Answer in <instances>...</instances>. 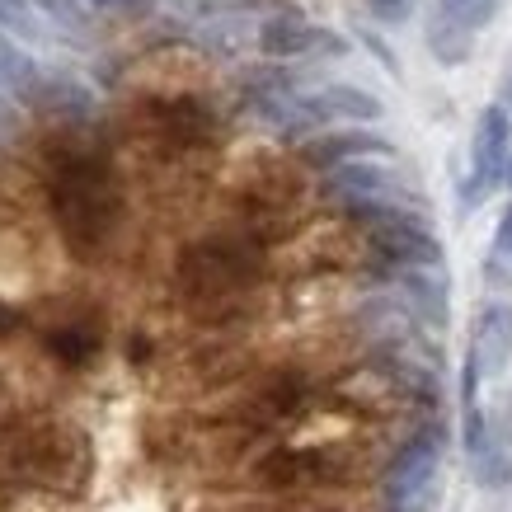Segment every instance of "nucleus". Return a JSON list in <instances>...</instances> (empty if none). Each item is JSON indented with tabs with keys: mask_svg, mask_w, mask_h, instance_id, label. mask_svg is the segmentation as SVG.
Instances as JSON below:
<instances>
[{
	"mask_svg": "<svg viewBox=\"0 0 512 512\" xmlns=\"http://www.w3.org/2000/svg\"><path fill=\"white\" fill-rule=\"evenodd\" d=\"M94 470L85 428L66 419H5L0 423V489L80 498Z\"/></svg>",
	"mask_w": 512,
	"mask_h": 512,
	"instance_id": "f257e3e1",
	"label": "nucleus"
},
{
	"mask_svg": "<svg viewBox=\"0 0 512 512\" xmlns=\"http://www.w3.org/2000/svg\"><path fill=\"white\" fill-rule=\"evenodd\" d=\"M362 470L343 447H273L249 461V480L268 494H311L353 484Z\"/></svg>",
	"mask_w": 512,
	"mask_h": 512,
	"instance_id": "f03ea898",
	"label": "nucleus"
},
{
	"mask_svg": "<svg viewBox=\"0 0 512 512\" xmlns=\"http://www.w3.org/2000/svg\"><path fill=\"white\" fill-rule=\"evenodd\" d=\"M325 174H329L325 193H329V198H339L357 221H367L372 212H381V207H419V212H423L419 193L404 184L390 165H381L376 156L343 160V165H334V170H325Z\"/></svg>",
	"mask_w": 512,
	"mask_h": 512,
	"instance_id": "7ed1b4c3",
	"label": "nucleus"
},
{
	"mask_svg": "<svg viewBox=\"0 0 512 512\" xmlns=\"http://www.w3.org/2000/svg\"><path fill=\"white\" fill-rule=\"evenodd\" d=\"M372 226V245L386 254L390 264H423V268H442L447 264V249L437 240V231L428 226V212L419 207H381L367 217Z\"/></svg>",
	"mask_w": 512,
	"mask_h": 512,
	"instance_id": "20e7f679",
	"label": "nucleus"
},
{
	"mask_svg": "<svg viewBox=\"0 0 512 512\" xmlns=\"http://www.w3.org/2000/svg\"><path fill=\"white\" fill-rule=\"evenodd\" d=\"M437 470H442V428H428L390 466V512H433Z\"/></svg>",
	"mask_w": 512,
	"mask_h": 512,
	"instance_id": "39448f33",
	"label": "nucleus"
},
{
	"mask_svg": "<svg viewBox=\"0 0 512 512\" xmlns=\"http://www.w3.org/2000/svg\"><path fill=\"white\" fill-rule=\"evenodd\" d=\"M512 151V113L503 104H489L480 109V123H475V141H470V179L461 184V207L475 212L484 207V198L503 184V165H508Z\"/></svg>",
	"mask_w": 512,
	"mask_h": 512,
	"instance_id": "423d86ee",
	"label": "nucleus"
},
{
	"mask_svg": "<svg viewBox=\"0 0 512 512\" xmlns=\"http://www.w3.org/2000/svg\"><path fill=\"white\" fill-rule=\"evenodd\" d=\"M259 52L273 62H301V57H348L353 43L301 15H273L259 24Z\"/></svg>",
	"mask_w": 512,
	"mask_h": 512,
	"instance_id": "0eeeda50",
	"label": "nucleus"
},
{
	"mask_svg": "<svg viewBox=\"0 0 512 512\" xmlns=\"http://www.w3.org/2000/svg\"><path fill=\"white\" fill-rule=\"evenodd\" d=\"M296 99H301V109H306V118H311L315 127H325V123L372 127L386 118V104H381L372 90L348 85V80H329L320 90H296Z\"/></svg>",
	"mask_w": 512,
	"mask_h": 512,
	"instance_id": "6e6552de",
	"label": "nucleus"
},
{
	"mask_svg": "<svg viewBox=\"0 0 512 512\" xmlns=\"http://www.w3.org/2000/svg\"><path fill=\"white\" fill-rule=\"evenodd\" d=\"M395 287H400L404 306L419 325L447 329L451 325V282L447 264L442 268H423V264H400L395 268Z\"/></svg>",
	"mask_w": 512,
	"mask_h": 512,
	"instance_id": "1a4fd4ad",
	"label": "nucleus"
},
{
	"mask_svg": "<svg viewBox=\"0 0 512 512\" xmlns=\"http://www.w3.org/2000/svg\"><path fill=\"white\" fill-rule=\"evenodd\" d=\"M362 156H376L386 160L395 156V141L372 132V127H353V132H325V137L306 141V165L315 170H334L343 160H362Z\"/></svg>",
	"mask_w": 512,
	"mask_h": 512,
	"instance_id": "9d476101",
	"label": "nucleus"
},
{
	"mask_svg": "<svg viewBox=\"0 0 512 512\" xmlns=\"http://www.w3.org/2000/svg\"><path fill=\"white\" fill-rule=\"evenodd\" d=\"M24 104L43 113H57V118H90L94 113V94L80 85L76 76H66V71H43L38 66V76L29 80V90H24Z\"/></svg>",
	"mask_w": 512,
	"mask_h": 512,
	"instance_id": "9b49d317",
	"label": "nucleus"
},
{
	"mask_svg": "<svg viewBox=\"0 0 512 512\" xmlns=\"http://www.w3.org/2000/svg\"><path fill=\"white\" fill-rule=\"evenodd\" d=\"M470 353H475V362H480V376L508 372V362H512V306L508 301H489V306L480 311Z\"/></svg>",
	"mask_w": 512,
	"mask_h": 512,
	"instance_id": "f8f14e48",
	"label": "nucleus"
},
{
	"mask_svg": "<svg viewBox=\"0 0 512 512\" xmlns=\"http://www.w3.org/2000/svg\"><path fill=\"white\" fill-rule=\"evenodd\" d=\"M428 52H433L442 66H466L470 52H475V33L461 29V24H451V19L433 15L428 24Z\"/></svg>",
	"mask_w": 512,
	"mask_h": 512,
	"instance_id": "ddd939ff",
	"label": "nucleus"
},
{
	"mask_svg": "<svg viewBox=\"0 0 512 512\" xmlns=\"http://www.w3.org/2000/svg\"><path fill=\"white\" fill-rule=\"evenodd\" d=\"M33 76H38V62L19 43H10V33H0V90L10 99H24Z\"/></svg>",
	"mask_w": 512,
	"mask_h": 512,
	"instance_id": "4468645a",
	"label": "nucleus"
},
{
	"mask_svg": "<svg viewBox=\"0 0 512 512\" xmlns=\"http://www.w3.org/2000/svg\"><path fill=\"white\" fill-rule=\"evenodd\" d=\"M470 480L480 489H508L512 484V456L508 447H484L470 456Z\"/></svg>",
	"mask_w": 512,
	"mask_h": 512,
	"instance_id": "2eb2a0df",
	"label": "nucleus"
},
{
	"mask_svg": "<svg viewBox=\"0 0 512 512\" xmlns=\"http://www.w3.org/2000/svg\"><path fill=\"white\" fill-rule=\"evenodd\" d=\"M437 15L451 19V24H461V29H470V33H480L498 19V0H437Z\"/></svg>",
	"mask_w": 512,
	"mask_h": 512,
	"instance_id": "dca6fc26",
	"label": "nucleus"
},
{
	"mask_svg": "<svg viewBox=\"0 0 512 512\" xmlns=\"http://www.w3.org/2000/svg\"><path fill=\"white\" fill-rule=\"evenodd\" d=\"M0 33L24 38V43H43V19L29 0H0Z\"/></svg>",
	"mask_w": 512,
	"mask_h": 512,
	"instance_id": "f3484780",
	"label": "nucleus"
},
{
	"mask_svg": "<svg viewBox=\"0 0 512 512\" xmlns=\"http://www.w3.org/2000/svg\"><path fill=\"white\" fill-rule=\"evenodd\" d=\"M33 10H43L52 24H62L71 33H85L90 29V5L85 0H29Z\"/></svg>",
	"mask_w": 512,
	"mask_h": 512,
	"instance_id": "a211bd4d",
	"label": "nucleus"
},
{
	"mask_svg": "<svg viewBox=\"0 0 512 512\" xmlns=\"http://www.w3.org/2000/svg\"><path fill=\"white\" fill-rule=\"evenodd\" d=\"M461 442H466L470 456H475V451H484V447H494V437H489V419H484L480 400H470L466 414H461Z\"/></svg>",
	"mask_w": 512,
	"mask_h": 512,
	"instance_id": "6ab92c4d",
	"label": "nucleus"
},
{
	"mask_svg": "<svg viewBox=\"0 0 512 512\" xmlns=\"http://www.w3.org/2000/svg\"><path fill=\"white\" fill-rule=\"evenodd\" d=\"M489 419V437H494V447H512V395H503L494 414H484Z\"/></svg>",
	"mask_w": 512,
	"mask_h": 512,
	"instance_id": "aec40b11",
	"label": "nucleus"
},
{
	"mask_svg": "<svg viewBox=\"0 0 512 512\" xmlns=\"http://www.w3.org/2000/svg\"><path fill=\"white\" fill-rule=\"evenodd\" d=\"M414 5H419V0H367V10H372L381 24H404V19L414 15Z\"/></svg>",
	"mask_w": 512,
	"mask_h": 512,
	"instance_id": "412c9836",
	"label": "nucleus"
},
{
	"mask_svg": "<svg viewBox=\"0 0 512 512\" xmlns=\"http://www.w3.org/2000/svg\"><path fill=\"white\" fill-rule=\"evenodd\" d=\"M357 43L367 47V52H372L376 62L386 66L390 76H400V62H395V52H390V47H386V43H381V38H376V33H372V29H357Z\"/></svg>",
	"mask_w": 512,
	"mask_h": 512,
	"instance_id": "4be33fe9",
	"label": "nucleus"
},
{
	"mask_svg": "<svg viewBox=\"0 0 512 512\" xmlns=\"http://www.w3.org/2000/svg\"><path fill=\"white\" fill-rule=\"evenodd\" d=\"M494 254L512 259V207H503V217H498V231H494Z\"/></svg>",
	"mask_w": 512,
	"mask_h": 512,
	"instance_id": "5701e85b",
	"label": "nucleus"
},
{
	"mask_svg": "<svg viewBox=\"0 0 512 512\" xmlns=\"http://www.w3.org/2000/svg\"><path fill=\"white\" fill-rule=\"evenodd\" d=\"M15 127H19L15 104H10V94L0 90V141H10V137H15Z\"/></svg>",
	"mask_w": 512,
	"mask_h": 512,
	"instance_id": "b1692460",
	"label": "nucleus"
},
{
	"mask_svg": "<svg viewBox=\"0 0 512 512\" xmlns=\"http://www.w3.org/2000/svg\"><path fill=\"white\" fill-rule=\"evenodd\" d=\"M503 184L512 188V151H508V165H503Z\"/></svg>",
	"mask_w": 512,
	"mask_h": 512,
	"instance_id": "393cba45",
	"label": "nucleus"
},
{
	"mask_svg": "<svg viewBox=\"0 0 512 512\" xmlns=\"http://www.w3.org/2000/svg\"><path fill=\"white\" fill-rule=\"evenodd\" d=\"M179 5H184V10H193V5H198V0H179Z\"/></svg>",
	"mask_w": 512,
	"mask_h": 512,
	"instance_id": "a878e982",
	"label": "nucleus"
}]
</instances>
